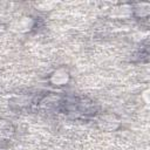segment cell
I'll use <instances>...</instances> for the list:
<instances>
[{
	"mask_svg": "<svg viewBox=\"0 0 150 150\" xmlns=\"http://www.w3.org/2000/svg\"><path fill=\"white\" fill-rule=\"evenodd\" d=\"M69 73L68 70H66L64 68H59L56 70H54L50 75V83L56 86V87H61L64 86L69 82Z\"/></svg>",
	"mask_w": 150,
	"mask_h": 150,
	"instance_id": "obj_3",
	"label": "cell"
},
{
	"mask_svg": "<svg viewBox=\"0 0 150 150\" xmlns=\"http://www.w3.org/2000/svg\"><path fill=\"white\" fill-rule=\"evenodd\" d=\"M33 25H34V21L30 16H21L19 19H16L15 21H13L11 27L14 32L26 33V32H29L32 29Z\"/></svg>",
	"mask_w": 150,
	"mask_h": 150,
	"instance_id": "obj_1",
	"label": "cell"
},
{
	"mask_svg": "<svg viewBox=\"0 0 150 150\" xmlns=\"http://www.w3.org/2000/svg\"><path fill=\"white\" fill-rule=\"evenodd\" d=\"M120 125V121L117 120V117L115 115L111 114H107L100 117L98 120V127L105 131H112L116 130Z\"/></svg>",
	"mask_w": 150,
	"mask_h": 150,
	"instance_id": "obj_2",
	"label": "cell"
},
{
	"mask_svg": "<svg viewBox=\"0 0 150 150\" xmlns=\"http://www.w3.org/2000/svg\"><path fill=\"white\" fill-rule=\"evenodd\" d=\"M131 14H132V7L130 5H125V4L117 6L111 11V15L115 18H118V19H125V18L130 16Z\"/></svg>",
	"mask_w": 150,
	"mask_h": 150,
	"instance_id": "obj_4",
	"label": "cell"
}]
</instances>
